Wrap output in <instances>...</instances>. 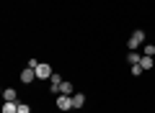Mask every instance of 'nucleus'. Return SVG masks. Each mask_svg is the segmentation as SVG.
I'll return each mask as SVG.
<instances>
[{"label":"nucleus","mask_w":155,"mask_h":113,"mask_svg":"<svg viewBox=\"0 0 155 113\" xmlns=\"http://www.w3.org/2000/svg\"><path fill=\"white\" fill-rule=\"evenodd\" d=\"M52 75H54V70H52L47 62H39V67H36V80H52Z\"/></svg>","instance_id":"nucleus-1"},{"label":"nucleus","mask_w":155,"mask_h":113,"mask_svg":"<svg viewBox=\"0 0 155 113\" xmlns=\"http://www.w3.org/2000/svg\"><path fill=\"white\" fill-rule=\"evenodd\" d=\"M129 49H137V46H142V44H145V31H142V28H137V31H132V33H129Z\"/></svg>","instance_id":"nucleus-2"},{"label":"nucleus","mask_w":155,"mask_h":113,"mask_svg":"<svg viewBox=\"0 0 155 113\" xmlns=\"http://www.w3.org/2000/svg\"><path fill=\"white\" fill-rule=\"evenodd\" d=\"M57 111H72V95H57Z\"/></svg>","instance_id":"nucleus-3"},{"label":"nucleus","mask_w":155,"mask_h":113,"mask_svg":"<svg viewBox=\"0 0 155 113\" xmlns=\"http://www.w3.org/2000/svg\"><path fill=\"white\" fill-rule=\"evenodd\" d=\"M18 80H21L23 85H31V82L36 80V70H34V67H26V70H21V77H18Z\"/></svg>","instance_id":"nucleus-4"},{"label":"nucleus","mask_w":155,"mask_h":113,"mask_svg":"<svg viewBox=\"0 0 155 113\" xmlns=\"http://www.w3.org/2000/svg\"><path fill=\"white\" fill-rule=\"evenodd\" d=\"M60 95H75V85H72L70 80H62V85H60Z\"/></svg>","instance_id":"nucleus-5"},{"label":"nucleus","mask_w":155,"mask_h":113,"mask_svg":"<svg viewBox=\"0 0 155 113\" xmlns=\"http://www.w3.org/2000/svg\"><path fill=\"white\" fill-rule=\"evenodd\" d=\"M83 105H85V95H83V93H75V95H72V108L80 111Z\"/></svg>","instance_id":"nucleus-6"},{"label":"nucleus","mask_w":155,"mask_h":113,"mask_svg":"<svg viewBox=\"0 0 155 113\" xmlns=\"http://www.w3.org/2000/svg\"><path fill=\"white\" fill-rule=\"evenodd\" d=\"M140 67H142L145 72L153 70V67H155V59H153V57H145V54H142V59H140Z\"/></svg>","instance_id":"nucleus-7"},{"label":"nucleus","mask_w":155,"mask_h":113,"mask_svg":"<svg viewBox=\"0 0 155 113\" xmlns=\"http://www.w3.org/2000/svg\"><path fill=\"white\" fill-rule=\"evenodd\" d=\"M3 100H18L16 87H5V90H3Z\"/></svg>","instance_id":"nucleus-8"},{"label":"nucleus","mask_w":155,"mask_h":113,"mask_svg":"<svg viewBox=\"0 0 155 113\" xmlns=\"http://www.w3.org/2000/svg\"><path fill=\"white\" fill-rule=\"evenodd\" d=\"M140 59H142V54H137L134 49H129V54H127V62H129V64H140Z\"/></svg>","instance_id":"nucleus-9"},{"label":"nucleus","mask_w":155,"mask_h":113,"mask_svg":"<svg viewBox=\"0 0 155 113\" xmlns=\"http://www.w3.org/2000/svg\"><path fill=\"white\" fill-rule=\"evenodd\" d=\"M142 52H145V57H155V46H153V44H145Z\"/></svg>","instance_id":"nucleus-10"},{"label":"nucleus","mask_w":155,"mask_h":113,"mask_svg":"<svg viewBox=\"0 0 155 113\" xmlns=\"http://www.w3.org/2000/svg\"><path fill=\"white\" fill-rule=\"evenodd\" d=\"M18 113H31V105H28V103H21V100H18Z\"/></svg>","instance_id":"nucleus-11"},{"label":"nucleus","mask_w":155,"mask_h":113,"mask_svg":"<svg viewBox=\"0 0 155 113\" xmlns=\"http://www.w3.org/2000/svg\"><path fill=\"white\" fill-rule=\"evenodd\" d=\"M142 72H145V70H142V67H140V64H132V75H134V77H140V75H142Z\"/></svg>","instance_id":"nucleus-12"}]
</instances>
